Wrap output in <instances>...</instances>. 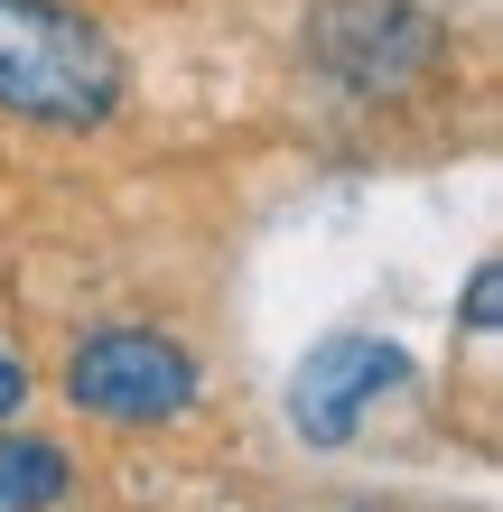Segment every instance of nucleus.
<instances>
[{"instance_id":"obj_1","label":"nucleus","mask_w":503,"mask_h":512,"mask_svg":"<svg viewBox=\"0 0 503 512\" xmlns=\"http://www.w3.org/2000/svg\"><path fill=\"white\" fill-rule=\"evenodd\" d=\"M122 103V56L56 0H0V112L47 131H94Z\"/></svg>"},{"instance_id":"obj_2","label":"nucleus","mask_w":503,"mask_h":512,"mask_svg":"<svg viewBox=\"0 0 503 512\" xmlns=\"http://www.w3.org/2000/svg\"><path fill=\"white\" fill-rule=\"evenodd\" d=\"M308 56L354 94H401L438 66V19L410 10V0H317Z\"/></svg>"},{"instance_id":"obj_3","label":"nucleus","mask_w":503,"mask_h":512,"mask_svg":"<svg viewBox=\"0 0 503 512\" xmlns=\"http://www.w3.org/2000/svg\"><path fill=\"white\" fill-rule=\"evenodd\" d=\"M66 391H75V410H94V419H177V410L196 401V364H187L177 336L103 326V336L75 345Z\"/></svg>"},{"instance_id":"obj_4","label":"nucleus","mask_w":503,"mask_h":512,"mask_svg":"<svg viewBox=\"0 0 503 512\" xmlns=\"http://www.w3.org/2000/svg\"><path fill=\"white\" fill-rule=\"evenodd\" d=\"M401 382H410V354L392 336H327L299 364V382H289V419H299V438L345 447L364 401H382V391H401Z\"/></svg>"},{"instance_id":"obj_5","label":"nucleus","mask_w":503,"mask_h":512,"mask_svg":"<svg viewBox=\"0 0 503 512\" xmlns=\"http://www.w3.org/2000/svg\"><path fill=\"white\" fill-rule=\"evenodd\" d=\"M66 457L56 447H28V438H10L0 447V512H47V503H66Z\"/></svg>"},{"instance_id":"obj_6","label":"nucleus","mask_w":503,"mask_h":512,"mask_svg":"<svg viewBox=\"0 0 503 512\" xmlns=\"http://www.w3.org/2000/svg\"><path fill=\"white\" fill-rule=\"evenodd\" d=\"M494 317H503V289H494V261H485V270H476V289H466V326L485 336Z\"/></svg>"},{"instance_id":"obj_7","label":"nucleus","mask_w":503,"mask_h":512,"mask_svg":"<svg viewBox=\"0 0 503 512\" xmlns=\"http://www.w3.org/2000/svg\"><path fill=\"white\" fill-rule=\"evenodd\" d=\"M19 401H28V364H19V354H10V345H0V419H10Z\"/></svg>"}]
</instances>
